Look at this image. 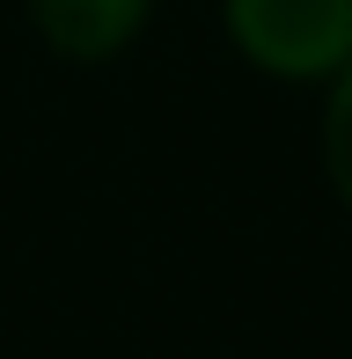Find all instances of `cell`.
I'll return each mask as SVG.
<instances>
[{
    "instance_id": "6da1fadb",
    "label": "cell",
    "mask_w": 352,
    "mask_h": 359,
    "mask_svg": "<svg viewBox=\"0 0 352 359\" xmlns=\"http://www.w3.org/2000/svg\"><path fill=\"white\" fill-rule=\"evenodd\" d=\"M220 37L250 74L323 95L352 59V0H220Z\"/></svg>"
},
{
    "instance_id": "7a4b0ae2",
    "label": "cell",
    "mask_w": 352,
    "mask_h": 359,
    "mask_svg": "<svg viewBox=\"0 0 352 359\" xmlns=\"http://www.w3.org/2000/svg\"><path fill=\"white\" fill-rule=\"evenodd\" d=\"M22 15L59 67H110L147 37L154 0H22Z\"/></svg>"
},
{
    "instance_id": "3957f363",
    "label": "cell",
    "mask_w": 352,
    "mask_h": 359,
    "mask_svg": "<svg viewBox=\"0 0 352 359\" xmlns=\"http://www.w3.org/2000/svg\"><path fill=\"white\" fill-rule=\"evenodd\" d=\"M316 147H323V184H330V198L352 213V59L338 67V81L323 88V125H316Z\"/></svg>"
}]
</instances>
